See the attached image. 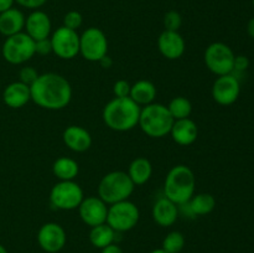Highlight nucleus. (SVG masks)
Returning <instances> with one entry per match:
<instances>
[{
    "instance_id": "nucleus-1",
    "label": "nucleus",
    "mask_w": 254,
    "mask_h": 253,
    "mask_svg": "<svg viewBox=\"0 0 254 253\" xmlns=\"http://www.w3.org/2000/svg\"><path fill=\"white\" fill-rule=\"evenodd\" d=\"M31 101L47 111L66 108L72 99L71 83L64 76L55 72L39 74L30 86Z\"/></svg>"
},
{
    "instance_id": "nucleus-2",
    "label": "nucleus",
    "mask_w": 254,
    "mask_h": 253,
    "mask_svg": "<svg viewBox=\"0 0 254 253\" xmlns=\"http://www.w3.org/2000/svg\"><path fill=\"white\" fill-rule=\"evenodd\" d=\"M140 111L141 107L138 106L130 97H114L104 106L102 118L104 124L112 130L128 131L138 126Z\"/></svg>"
},
{
    "instance_id": "nucleus-3",
    "label": "nucleus",
    "mask_w": 254,
    "mask_h": 253,
    "mask_svg": "<svg viewBox=\"0 0 254 253\" xmlns=\"http://www.w3.org/2000/svg\"><path fill=\"white\" fill-rule=\"evenodd\" d=\"M196 176L189 166L175 165L169 170L164 183V196L175 202L184 205L195 195Z\"/></svg>"
},
{
    "instance_id": "nucleus-4",
    "label": "nucleus",
    "mask_w": 254,
    "mask_h": 253,
    "mask_svg": "<svg viewBox=\"0 0 254 253\" xmlns=\"http://www.w3.org/2000/svg\"><path fill=\"white\" fill-rule=\"evenodd\" d=\"M174 118L168 107L161 103H150L141 107L138 126L150 138H164L170 134Z\"/></svg>"
},
{
    "instance_id": "nucleus-5",
    "label": "nucleus",
    "mask_w": 254,
    "mask_h": 253,
    "mask_svg": "<svg viewBox=\"0 0 254 253\" xmlns=\"http://www.w3.org/2000/svg\"><path fill=\"white\" fill-rule=\"evenodd\" d=\"M134 188L135 185L130 180L128 173L121 170L111 171L99 181L98 196L109 206L121 201L129 200Z\"/></svg>"
},
{
    "instance_id": "nucleus-6",
    "label": "nucleus",
    "mask_w": 254,
    "mask_h": 253,
    "mask_svg": "<svg viewBox=\"0 0 254 253\" xmlns=\"http://www.w3.org/2000/svg\"><path fill=\"white\" fill-rule=\"evenodd\" d=\"M1 55L11 64H22L35 56V41L25 31L5 39Z\"/></svg>"
},
{
    "instance_id": "nucleus-7",
    "label": "nucleus",
    "mask_w": 254,
    "mask_h": 253,
    "mask_svg": "<svg viewBox=\"0 0 254 253\" xmlns=\"http://www.w3.org/2000/svg\"><path fill=\"white\" fill-rule=\"evenodd\" d=\"M140 211L130 200H124L108 206L107 223L116 232H128L133 230L138 225Z\"/></svg>"
},
{
    "instance_id": "nucleus-8",
    "label": "nucleus",
    "mask_w": 254,
    "mask_h": 253,
    "mask_svg": "<svg viewBox=\"0 0 254 253\" xmlns=\"http://www.w3.org/2000/svg\"><path fill=\"white\" fill-rule=\"evenodd\" d=\"M83 198V190L74 180L59 181L50 191V202L57 210H76Z\"/></svg>"
},
{
    "instance_id": "nucleus-9",
    "label": "nucleus",
    "mask_w": 254,
    "mask_h": 253,
    "mask_svg": "<svg viewBox=\"0 0 254 253\" xmlns=\"http://www.w3.org/2000/svg\"><path fill=\"white\" fill-rule=\"evenodd\" d=\"M235 52L228 45L223 42H212L206 47L203 60L205 64L216 76H225L233 73Z\"/></svg>"
},
{
    "instance_id": "nucleus-10",
    "label": "nucleus",
    "mask_w": 254,
    "mask_h": 253,
    "mask_svg": "<svg viewBox=\"0 0 254 253\" xmlns=\"http://www.w3.org/2000/svg\"><path fill=\"white\" fill-rule=\"evenodd\" d=\"M79 55L89 62H98L108 55V40L98 27H88L79 35Z\"/></svg>"
},
{
    "instance_id": "nucleus-11",
    "label": "nucleus",
    "mask_w": 254,
    "mask_h": 253,
    "mask_svg": "<svg viewBox=\"0 0 254 253\" xmlns=\"http://www.w3.org/2000/svg\"><path fill=\"white\" fill-rule=\"evenodd\" d=\"M52 54L62 60H72L79 55V35L77 31L67 29L62 25L52 32L51 37Z\"/></svg>"
},
{
    "instance_id": "nucleus-12",
    "label": "nucleus",
    "mask_w": 254,
    "mask_h": 253,
    "mask_svg": "<svg viewBox=\"0 0 254 253\" xmlns=\"http://www.w3.org/2000/svg\"><path fill=\"white\" fill-rule=\"evenodd\" d=\"M212 98L221 106H231L238 99L241 93V84L233 73L218 76L212 84Z\"/></svg>"
},
{
    "instance_id": "nucleus-13",
    "label": "nucleus",
    "mask_w": 254,
    "mask_h": 253,
    "mask_svg": "<svg viewBox=\"0 0 254 253\" xmlns=\"http://www.w3.org/2000/svg\"><path fill=\"white\" fill-rule=\"evenodd\" d=\"M67 235L64 228L56 222H47L37 231V243L47 253H57L66 246Z\"/></svg>"
},
{
    "instance_id": "nucleus-14",
    "label": "nucleus",
    "mask_w": 254,
    "mask_h": 253,
    "mask_svg": "<svg viewBox=\"0 0 254 253\" xmlns=\"http://www.w3.org/2000/svg\"><path fill=\"white\" fill-rule=\"evenodd\" d=\"M78 213L83 223L94 227L107 222L108 205L99 196H88L84 197L78 206Z\"/></svg>"
},
{
    "instance_id": "nucleus-15",
    "label": "nucleus",
    "mask_w": 254,
    "mask_h": 253,
    "mask_svg": "<svg viewBox=\"0 0 254 253\" xmlns=\"http://www.w3.org/2000/svg\"><path fill=\"white\" fill-rule=\"evenodd\" d=\"M24 30L34 41L47 39L52 31L51 19L42 10H32L25 19Z\"/></svg>"
},
{
    "instance_id": "nucleus-16",
    "label": "nucleus",
    "mask_w": 254,
    "mask_h": 253,
    "mask_svg": "<svg viewBox=\"0 0 254 253\" xmlns=\"http://www.w3.org/2000/svg\"><path fill=\"white\" fill-rule=\"evenodd\" d=\"M158 49L168 60H178L185 54L186 42L179 31L164 30L158 37Z\"/></svg>"
},
{
    "instance_id": "nucleus-17",
    "label": "nucleus",
    "mask_w": 254,
    "mask_h": 253,
    "mask_svg": "<svg viewBox=\"0 0 254 253\" xmlns=\"http://www.w3.org/2000/svg\"><path fill=\"white\" fill-rule=\"evenodd\" d=\"M179 212H180L179 205L164 196L154 203L151 216H153L154 222L160 227H170L178 221Z\"/></svg>"
},
{
    "instance_id": "nucleus-18",
    "label": "nucleus",
    "mask_w": 254,
    "mask_h": 253,
    "mask_svg": "<svg viewBox=\"0 0 254 253\" xmlns=\"http://www.w3.org/2000/svg\"><path fill=\"white\" fill-rule=\"evenodd\" d=\"M64 143L69 150L76 153L87 151L92 145V135L87 129L81 126H67L62 134Z\"/></svg>"
},
{
    "instance_id": "nucleus-19",
    "label": "nucleus",
    "mask_w": 254,
    "mask_h": 253,
    "mask_svg": "<svg viewBox=\"0 0 254 253\" xmlns=\"http://www.w3.org/2000/svg\"><path fill=\"white\" fill-rule=\"evenodd\" d=\"M2 101L12 109L22 108L31 101L30 86L20 81L9 83L2 91Z\"/></svg>"
},
{
    "instance_id": "nucleus-20",
    "label": "nucleus",
    "mask_w": 254,
    "mask_h": 253,
    "mask_svg": "<svg viewBox=\"0 0 254 253\" xmlns=\"http://www.w3.org/2000/svg\"><path fill=\"white\" fill-rule=\"evenodd\" d=\"M170 135L176 144L183 146L191 145L196 141L198 135L197 124L190 118L178 119L174 121L173 126H171Z\"/></svg>"
},
{
    "instance_id": "nucleus-21",
    "label": "nucleus",
    "mask_w": 254,
    "mask_h": 253,
    "mask_svg": "<svg viewBox=\"0 0 254 253\" xmlns=\"http://www.w3.org/2000/svg\"><path fill=\"white\" fill-rule=\"evenodd\" d=\"M25 19L26 16L24 12L16 7H11L1 12L0 14V34L4 35L5 37H9L22 32L25 29Z\"/></svg>"
},
{
    "instance_id": "nucleus-22",
    "label": "nucleus",
    "mask_w": 254,
    "mask_h": 253,
    "mask_svg": "<svg viewBox=\"0 0 254 253\" xmlns=\"http://www.w3.org/2000/svg\"><path fill=\"white\" fill-rule=\"evenodd\" d=\"M156 94H158V91H156V87L153 82L148 81V79H139L135 83L131 84L129 97L138 106L144 107L154 103Z\"/></svg>"
},
{
    "instance_id": "nucleus-23",
    "label": "nucleus",
    "mask_w": 254,
    "mask_h": 253,
    "mask_svg": "<svg viewBox=\"0 0 254 253\" xmlns=\"http://www.w3.org/2000/svg\"><path fill=\"white\" fill-rule=\"evenodd\" d=\"M128 175L135 186L144 185L153 175V165L146 158H135L129 164Z\"/></svg>"
},
{
    "instance_id": "nucleus-24",
    "label": "nucleus",
    "mask_w": 254,
    "mask_h": 253,
    "mask_svg": "<svg viewBox=\"0 0 254 253\" xmlns=\"http://www.w3.org/2000/svg\"><path fill=\"white\" fill-rule=\"evenodd\" d=\"M52 173L60 181H72L79 173V165L74 159L61 156L55 160L52 165Z\"/></svg>"
},
{
    "instance_id": "nucleus-25",
    "label": "nucleus",
    "mask_w": 254,
    "mask_h": 253,
    "mask_svg": "<svg viewBox=\"0 0 254 253\" xmlns=\"http://www.w3.org/2000/svg\"><path fill=\"white\" fill-rule=\"evenodd\" d=\"M192 216H205L212 212L216 207V198L211 193H196L185 203Z\"/></svg>"
},
{
    "instance_id": "nucleus-26",
    "label": "nucleus",
    "mask_w": 254,
    "mask_h": 253,
    "mask_svg": "<svg viewBox=\"0 0 254 253\" xmlns=\"http://www.w3.org/2000/svg\"><path fill=\"white\" fill-rule=\"evenodd\" d=\"M116 233V231L108 223H102V225L91 227V231H89V241H91L93 247L102 250V248L114 243Z\"/></svg>"
},
{
    "instance_id": "nucleus-27",
    "label": "nucleus",
    "mask_w": 254,
    "mask_h": 253,
    "mask_svg": "<svg viewBox=\"0 0 254 253\" xmlns=\"http://www.w3.org/2000/svg\"><path fill=\"white\" fill-rule=\"evenodd\" d=\"M166 107H168L174 121L189 118L191 112H192V104H191V102L186 97L183 96L174 97Z\"/></svg>"
},
{
    "instance_id": "nucleus-28",
    "label": "nucleus",
    "mask_w": 254,
    "mask_h": 253,
    "mask_svg": "<svg viewBox=\"0 0 254 253\" xmlns=\"http://www.w3.org/2000/svg\"><path fill=\"white\" fill-rule=\"evenodd\" d=\"M185 236L180 231H171L164 237L161 248L168 253H180L185 247Z\"/></svg>"
},
{
    "instance_id": "nucleus-29",
    "label": "nucleus",
    "mask_w": 254,
    "mask_h": 253,
    "mask_svg": "<svg viewBox=\"0 0 254 253\" xmlns=\"http://www.w3.org/2000/svg\"><path fill=\"white\" fill-rule=\"evenodd\" d=\"M164 27L165 30H170V31H179L183 25V16L176 10H170L164 15Z\"/></svg>"
},
{
    "instance_id": "nucleus-30",
    "label": "nucleus",
    "mask_w": 254,
    "mask_h": 253,
    "mask_svg": "<svg viewBox=\"0 0 254 253\" xmlns=\"http://www.w3.org/2000/svg\"><path fill=\"white\" fill-rule=\"evenodd\" d=\"M83 24V16L77 10H71L64 16V26L77 31Z\"/></svg>"
},
{
    "instance_id": "nucleus-31",
    "label": "nucleus",
    "mask_w": 254,
    "mask_h": 253,
    "mask_svg": "<svg viewBox=\"0 0 254 253\" xmlns=\"http://www.w3.org/2000/svg\"><path fill=\"white\" fill-rule=\"evenodd\" d=\"M39 74L40 73L34 68V67L25 66L19 71V81L27 84V86H31V84L37 79Z\"/></svg>"
},
{
    "instance_id": "nucleus-32",
    "label": "nucleus",
    "mask_w": 254,
    "mask_h": 253,
    "mask_svg": "<svg viewBox=\"0 0 254 253\" xmlns=\"http://www.w3.org/2000/svg\"><path fill=\"white\" fill-rule=\"evenodd\" d=\"M130 88L131 84L129 83L127 79H118V81L113 84L114 97H117V98H126V97H129V94H130Z\"/></svg>"
},
{
    "instance_id": "nucleus-33",
    "label": "nucleus",
    "mask_w": 254,
    "mask_h": 253,
    "mask_svg": "<svg viewBox=\"0 0 254 253\" xmlns=\"http://www.w3.org/2000/svg\"><path fill=\"white\" fill-rule=\"evenodd\" d=\"M35 54L40 55V56H47V55L52 54V45L50 37L35 41Z\"/></svg>"
},
{
    "instance_id": "nucleus-34",
    "label": "nucleus",
    "mask_w": 254,
    "mask_h": 253,
    "mask_svg": "<svg viewBox=\"0 0 254 253\" xmlns=\"http://www.w3.org/2000/svg\"><path fill=\"white\" fill-rule=\"evenodd\" d=\"M250 67V59L245 55H238L235 57V63H233V72H245Z\"/></svg>"
},
{
    "instance_id": "nucleus-35",
    "label": "nucleus",
    "mask_w": 254,
    "mask_h": 253,
    "mask_svg": "<svg viewBox=\"0 0 254 253\" xmlns=\"http://www.w3.org/2000/svg\"><path fill=\"white\" fill-rule=\"evenodd\" d=\"M47 0H15V2L22 7H26L30 10H37L46 4Z\"/></svg>"
},
{
    "instance_id": "nucleus-36",
    "label": "nucleus",
    "mask_w": 254,
    "mask_h": 253,
    "mask_svg": "<svg viewBox=\"0 0 254 253\" xmlns=\"http://www.w3.org/2000/svg\"><path fill=\"white\" fill-rule=\"evenodd\" d=\"M101 253H123V250L118 245H116V243H112V245L102 248Z\"/></svg>"
},
{
    "instance_id": "nucleus-37",
    "label": "nucleus",
    "mask_w": 254,
    "mask_h": 253,
    "mask_svg": "<svg viewBox=\"0 0 254 253\" xmlns=\"http://www.w3.org/2000/svg\"><path fill=\"white\" fill-rule=\"evenodd\" d=\"M15 0H0V14L14 7Z\"/></svg>"
},
{
    "instance_id": "nucleus-38",
    "label": "nucleus",
    "mask_w": 254,
    "mask_h": 253,
    "mask_svg": "<svg viewBox=\"0 0 254 253\" xmlns=\"http://www.w3.org/2000/svg\"><path fill=\"white\" fill-rule=\"evenodd\" d=\"M98 63L101 64L103 68H111V67L113 66V60H112V57H109L108 55H106V56L102 57V59L99 60Z\"/></svg>"
},
{
    "instance_id": "nucleus-39",
    "label": "nucleus",
    "mask_w": 254,
    "mask_h": 253,
    "mask_svg": "<svg viewBox=\"0 0 254 253\" xmlns=\"http://www.w3.org/2000/svg\"><path fill=\"white\" fill-rule=\"evenodd\" d=\"M247 34L250 35V37L254 39V16L248 21L247 24Z\"/></svg>"
},
{
    "instance_id": "nucleus-40",
    "label": "nucleus",
    "mask_w": 254,
    "mask_h": 253,
    "mask_svg": "<svg viewBox=\"0 0 254 253\" xmlns=\"http://www.w3.org/2000/svg\"><path fill=\"white\" fill-rule=\"evenodd\" d=\"M150 253H168L166 251H164L163 248H156V250H153Z\"/></svg>"
},
{
    "instance_id": "nucleus-41",
    "label": "nucleus",
    "mask_w": 254,
    "mask_h": 253,
    "mask_svg": "<svg viewBox=\"0 0 254 253\" xmlns=\"http://www.w3.org/2000/svg\"><path fill=\"white\" fill-rule=\"evenodd\" d=\"M0 253H7V251H6V248L4 247V246L1 245V243H0Z\"/></svg>"
},
{
    "instance_id": "nucleus-42",
    "label": "nucleus",
    "mask_w": 254,
    "mask_h": 253,
    "mask_svg": "<svg viewBox=\"0 0 254 253\" xmlns=\"http://www.w3.org/2000/svg\"><path fill=\"white\" fill-rule=\"evenodd\" d=\"M252 4H253V7H254V0H252Z\"/></svg>"
}]
</instances>
